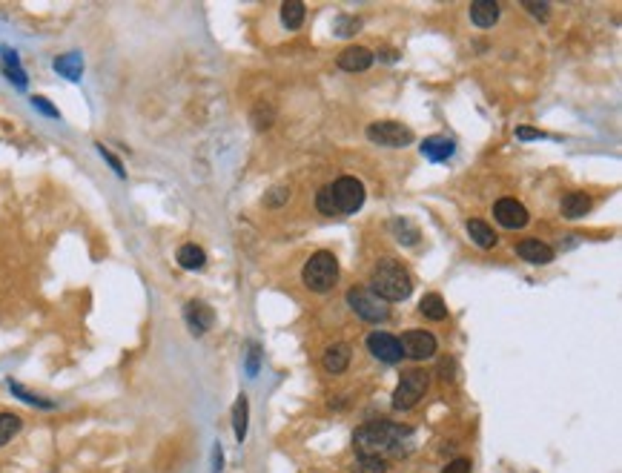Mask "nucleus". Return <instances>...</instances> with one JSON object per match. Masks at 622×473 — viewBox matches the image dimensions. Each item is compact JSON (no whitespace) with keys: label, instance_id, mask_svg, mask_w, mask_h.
Wrapping results in <instances>:
<instances>
[{"label":"nucleus","instance_id":"obj_12","mask_svg":"<svg viewBox=\"0 0 622 473\" xmlns=\"http://www.w3.org/2000/svg\"><path fill=\"white\" fill-rule=\"evenodd\" d=\"M338 66L344 72H367L373 66V52L365 46H348L338 55Z\"/></svg>","mask_w":622,"mask_h":473},{"label":"nucleus","instance_id":"obj_15","mask_svg":"<svg viewBox=\"0 0 622 473\" xmlns=\"http://www.w3.org/2000/svg\"><path fill=\"white\" fill-rule=\"evenodd\" d=\"M470 21H473V26H479V29L496 26V21H499V4H494V0H476V4H470Z\"/></svg>","mask_w":622,"mask_h":473},{"label":"nucleus","instance_id":"obj_37","mask_svg":"<svg viewBox=\"0 0 622 473\" xmlns=\"http://www.w3.org/2000/svg\"><path fill=\"white\" fill-rule=\"evenodd\" d=\"M252 376H255V370H258V347H252V353H250V367H247Z\"/></svg>","mask_w":622,"mask_h":473},{"label":"nucleus","instance_id":"obj_22","mask_svg":"<svg viewBox=\"0 0 622 473\" xmlns=\"http://www.w3.org/2000/svg\"><path fill=\"white\" fill-rule=\"evenodd\" d=\"M175 258H178V264H181L184 269H201V267L206 264V255H204V250H201L198 244H184Z\"/></svg>","mask_w":622,"mask_h":473},{"label":"nucleus","instance_id":"obj_13","mask_svg":"<svg viewBox=\"0 0 622 473\" xmlns=\"http://www.w3.org/2000/svg\"><path fill=\"white\" fill-rule=\"evenodd\" d=\"M350 356H353V350H350V345H348V342H335V345H330V347L324 350L321 365H324V370H327V373L341 376L344 370H348V365H350Z\"/></svg>","mask_w":622,"mask_h":473},{"label":"nucleus","instance_id":"obj_25","mask_svg":"<svg viewBox=\"0 0 622 473\" xmlns=\"http://www.w3.org/2000/svg\"><path fill=\"white\" fill-rule=\"evenodd\" d=\"M390 227H393V235H396V238H399V241H401L404 247H413V244H419V230L413 227L410 221H404V218H396V221H393Z\"/></svg>","mask_w":622,"mask_h":473},{"label":"nucleus","instance_id":"obj_17","mask_svg":"<svg viewBox=\"0 0 622 473\" xmlns=\"http://www.w3.org/2000/svg\"><path fill=\"white\" fill-rule=\"evenodd\" d=\"M467 235H470V241H476L482 250H491V247H496V230L488 224V221H482V218H470L467 221Z\"/></svg>","mask_w":622,"mask_h":473},{"label":"nucleus","instance_id":"obj_21","mask_svg":"<svg viewBox=\"0 0 622 473\" xmlns=\"http://www.w3.org/2000/svg\"><path fill=\"white\" fill-rule=\"evenodd\" d=\"M304 15H307V6L301 4V0H290V4L282 6V23H284L290 32H296V29L304 23Z\"/></svg>","mask_w":622,"mask_h":473},{"label":"nucleus","instance_id":"obj_2","mask_svg":"<svg viewBox=\"0 0 622 473\" xmlns=\"http://www.w3.org/2000/svg\"><path fill=\"white\" fill-rule=\"evenodd\" d=\"M370 290H373L382 301H387V304H393V301H407L410 293H413V279H410V273H407V269H404L399 261L382 258V261L376 264V269H373Z\"/></svg>","mask_w":622,"mask_h":473},{"label":"nucleus","instance_id":"obj_11","mask_svg":"<svg viewBox=\"0 0 622 473\" xmlns=\"http://www.w3.org/2000/svg\"><path fill=\"white\" fill-rule=\"evenodd\" d=\"M184 318H187V327H189L195 335H204L206 330L213 327L216 313H213V307H206L204 301H189V304L184 307Z\"/></svg>","mask_w":622,"mask_h":473},{"label":"nucleus","instance_id":"obj_38","mask_svg":"<svg viewBox=\"0 0 622 473\" xmlns=\"http://www.w3.org/2000/svg\"><path fill=\"white\" fill-rule=\"evenodd\" d=\"M221 462H224L221 459V447H216V470H221Z\"/></svg>","mask_w":622,"mask_h":473},{"label":"nucleus","instance_id":"obj_18","mask_svg":"<svg viewBox=\"0 0 622 473\" xmlns=\"http://www.w3.org/2000/svg\"><path fill=\"white\" fill-rule=\"evenodd\" d=\"M55 72L63 75L66 81H81L84 75V60L78 52H69V55H60L55 57Z\"/></svg>","mask_w":622,"mask_h":473},{"label":"nucleus","instance_id":"obj_14","mask_svg":"<svg viewBox=\"0 0 622 473\" xmlns=\"http://www.w3.org/2000/svg\"><path fill=\"white\" fill-rule=\"evenodd\" d=\"M513 250L528 264H550V261H554V250H550L545 241H539V238H525Z\"/></svg>","mask_w":622,"mask_h":473},{"label":"nucleus","instance_id":"obj_28","mask_svg":"<svg viewBox=\"0 0 622 473\" xmlns=\"http://www.w3.org/2000/svg\"><path fill=\"white\" fill-rule=\"evenodd\" d=\"M287 198H290V189H287V187H275V189H270V192H267L264 204H267L270 210H279L282 204H287Z\"/></svg>","mask_w":622,"mask_h":473},{"label":"nucleus","instance_id":"obj_29","mask_svg":"<svg viewBox=\"0 0 622 473\" xmlns=\"http://www.w3.org/2000/svg\"><path fill=\"white\" fill-rule=\"evenodd\" d=\"M362 29V21L359 18H338V23H335V35L338 38H350L353 32H359Z\"/></svg>","mask_w":622,"mask_h":473},{"label":"nucleus","instance_id":"obj_35","mask_svg":"<svg viewBox=\"0 0 622 473\" xmlns=\"http://www.w3.org/2000/svg\"><path fill=\"white\" fill-rule=\"evenodd\" d=\"M516 138H522V141H533V138H545V132L531 129V126H516Z\"/></svg>","mask_w":622,"mask_h":473},{"label":"nucleus","instance_id":"obj_32","mask_svg":"<svg viewBox=\"0 0 622 473\" xmlns=\"http://www.w3.org/2000/svg\"><path fill=\"white\" fill-rule=\"evenodd\" d=\"M473 467H470V459L467 456H456L453 462H448L445 467H442V473H470Z\"/></svg>","mask_w":622,"mask_h":473},{"label":"nucleus","instance_id":"obj_27","mask_svg":"<svg viewBox=\"0 0 622 473\" xmlns=\"http://www.w3.org/2000/svg\"><path fill=\"white\" fill-rule=\"evenodd\" d=\"M21 433V419L15 413H0V445L12 442Z\"/></svg>","mask_w":622,"mask_h":473},{"label":"nucleus","instance_id":"obj_7","mask_svg":"<svg viewBox=\"0 0 622 473\" xmlns=\"http://www.w3.org/2000/svg\"><path fill=\"white\" fill-rule=\"evenodd\" d=\"M367 138L373 144H379V147L399 150V147H410L413 144V132H410V126L396 123V121H376V123L367 126Z\"/></svg>","mask_w":622,"mask_h":473},{"label":"nucleus","instance_id":"obj_31","mask_svg":"<svg viewBox=\"0 0 622 473\" xmlns=\"http://www.w3.org/2000/svg\"><path fill=\"white\" fill-rule=\"evenodd\" d=\"M9 387H12V393H15V396H21V399H23V401H29V404H38V408H52V401H46V399H38V396L26 393V390H23L21 384H15V382H12Z\"/></svg>","mask_w":622,"mask_h":473},{"label":"nucleus","instance_id":"obj_4","mask_svg":"<svg viewBox=\"0 0 622 473\" xmlns=\"http://www.w3.org/2000/svg\"><path fill=\"white\" fill-rule=\"evenodd\" d=\"M327 189H330V198H333L335 216H353L365 204V184L356 175H341L333 184H327Z\"/></svg>","mask_w":622,"mask_h":473},{"label":"nucleus","instance_id":"obj_5","mask_svg":"<svg viewBox=\"0 0 622 473\" xmlns=\"http://www.w3.org/2000/svg\"><path fill=\"white\" fill-rule=\"evenodd\" d=\"M428 384H431V376L425 370H404L401 379H399V387L393 390V411H410L416 408L422 401V396L428 393Z\"/></svg>","mask_w":622,"mask_h":473},{"label":"nucleus","instance_id":"obj_34","mask_svg":"<svg viewBox=\"0 0 622 473\" xmlns=\"http://www.w3.org/2000/svg\"><path fill=\"white\" fill-rule=\"evenodd\" d=\"M98 152H101V155L106 158V164H109V167H112V169L118 172V178H126V169L121 167V161H118V158H115V155H112L109 150H104V144H98Z\"/></svg>","mask_w":622,"mask_h":473},{"label":"nucleus","instance_id":"obj_6","mask_svg":"<svg viewBox=\"0 0 622 473\" xmlns=\"http://www.w3.org/2000/svg\"><path fill=\"white\" fill-rule=\"evenodd\" d=\"M348 304L359 318H365L370 324H379V321L390 318V304L382 301L370 287H350L348 290Z\"/></svg>","mask_w":622,"mask_h":473},{"label":"nucleus","instance_id":"obj_36","mask_svg":"<svg viewBox=\"0 0 622 473\" xmlns=\"http://www.w3.org/2000/svg\"><path fill=\"white\" fill-rule=\"evenodd\" d=\"M32 104H35L38 109H43V115H49V118H57V115H60V112L55 109V104H49V101H46V98H40V95H38V98H32Z\"/></svg>","mask_w":622,"mask_h":473},{"label":"nucleus","instance_id":"obj_26","mask_svg":"<svg viewBox=\"0 0 622 473\" xmlns=\"http://www.w3.org/2000/svg\"><path fill=\"white\" fill-rule=\"evenodd\" d=\"M350 473H387V462L382 456H359Z\"/></svg>","mask_w":622,"mask_h":473},{"label":"nucleus","instance_id":"obj_33","mask_svg":"<svg viewBox=\"0 0 622 473\" xmlns=\"http://www.w3.org/2000/svg\"><path fill=\"white\" fill-rule=\"evenodd\" d=\"M525 9H528L536 21H542V23L550 18V6H548V4H525Z\"/></svg>","mask_w":622,"mask_h":473},{"label":"nucleus","instance_id":"obj_9","mask_svg":"<svg viewBox=\"0 0 622 473\" xmlns=\"http://www.w3.org/2000/svg\"><path fill=\"white\" fill-rule=\"evenodd\" d=\"M367 350L373 359L384 362V365H396L401 362V345L393 333H384V330H376L367 335Z\"/></svg>","mask_w":622,"mask_h":473},{"label":"nucleus","instance_id":"obj_23","mask_svg":"<svg viewBox=\"0 0 622 473\" xmlns=\"http://www.w3.org/2000/svg\"><path fill=\"white\" fill-rule=\"evenodd\" d=\"M422 152L428 158H433V161H448L453 155V141H448V138H428L422 144Z\"/></svg>","mask_w":622,"mask_h":473},{"label":"nucleus","instance_id":"obj_3","mask_svg":"<svg viewBox=\"0 0 622 473\" xmlns=\"http://www.w3.org/2000/svg\"><path fill=\"white\" fill-rule=\"evenodd\" d=\"M301 282H304V287L313 290V293H327V290H333L335 282H338V261H335V255L327 252V250L316 252V255L304 264V269H301Z\"/></svg>","mask_w":622,"mask_h":473},{"label":"nucleus","instance_id":"obj_24","mask_svg":"<svg viewBox=\"0 0 622 473\" xmlns=\"http://www.w3.org/2000/svg\"><path fill=\"white\" fill-rule=\"evenodd\" d=\"M233 430H235V439H238V442L247 439V396H238V399H235V408H233Z\"/></svg>","mask_w":622,"mask_h":473},{"label":"nucleus","instance_id":"obj_20","mask_svg":"<svg viewBox=\"0 0 622 473\" xmlns=\"http://www.w3.org/2000/svg\"><path fill=\"white\" fill-rule=\"evenodd\" d=\"M419 313H422L428 321H445V318H448V304L442 301L439 293H428V296L419 301Z\"/></svg>","mask_w":622,"mask_h":473},{"label":"nucleus","instance_id":"obj_8","mask_svg":"<svg viewBox=\"0 0 622 473\" xmlns=\"http://www.w3.org/2000/svg\"><path fill=\"white\" fill-rule=\"evenodd\" d=\"M399 345H401V356L422 362V359H431L436 353V335L428 330H407V333H401Z\"/></svg>","mask_w":622,"mask_h":473},{"label":"nucleus","instance_id":"obj_10","mask_svg":"<svg viewBox=\"0 0 622 473\" xmlns=\"http://www.w3.org/2000/svg\"><path fill=\"white\" fill-rule=\"evenodd\" d=\"M494 218L505 230H522L528 224V210L516 198H499L494 204Z\"/></svg>","mask_w":622,"mask_h":473},{"label":"nucleus","instance_id":"obj_19","mask_svg":"<svg viewBox=\"0 0 622 473\" xmlns=\"http://www.w3.org/2000/svg\"><path fill=\"white\" fill-rule=\"evenodd\" d=\"M0 55H4V75H6L18 89H26V87H29V78H26V72L21 69L18 55H15L12 49H0Z\"/></svg>","mask_w":622,"mask_h":473},{"label":"nucleus","instance_id":"obj_30","mask_svg":"<svg viewBox=\"0 0 622 473\" xmlns=\"http://www.w3.org/2000/svg\"><path fill=\"white\" fill-rule=\"evenodd\" d=\"M316 210H318L321 216H335V207H333V198H330V189H327V187H321L318 195H316Z\"/></svg>","mask_w":622,"mask_h":473},{"label":"nucleus","instance_id":"obj_1","mask_svg":"<svg viewBox=\"0 0 622 473\" xmlns=\"http://www.w3.org/2000/svg\"><path fill=\"white\" fill-rule=\"evenodd\" d=\"M353 445L362 456H396L413 450V428H401L396 422H367L353 430Z\"/></svg>","mask_w":622,"mask_h":473},{"label":"nucleus","instance_id":"obj_16","mask_svg":"<svg viewBox=\"0 0 622 473\" xmlns=\"http://www.w3.org/2000/svg\"><path fill=\"white\" fill-rule=\"evenodd\" d=\"M560 210H562L565 218L577 221V218H582V216L591 213V195H588V192H568V195L562 198Z\"/></svg>","mask_w":622,"mask_h":473}]
</instances>
